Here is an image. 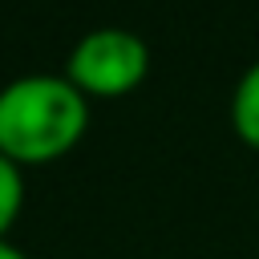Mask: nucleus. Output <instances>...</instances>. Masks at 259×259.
Returning <instances> with one entry per match:
<instances>
[{
  "mask_svg": "<svg viewBox=\"0 0 259 259\" xmlns=\"http://www.w3.org/2000/svg\"><path fill=\"white\" fill-rule=\"evenodd\" d=\"M89 130V97L65 73H28L0 89V154L16 166L65 158Z\"/></svg>",
  "mask_w": 259,
  "mask_h": 259,
  "instance_id": "nucleus-1",
  "label": "nucleus"
},
{
  "mask_svg": "<svg viewBox=\"0 0 259 259\" xmlns=\"http://www.w3.org/2000/svg\"><path fill=\"white\" fill-rule=\"evenodd\" d=\"M146 73H150V49L130 28H93L73 45L65 61V77L89 101L125 97L146 81Z\"/></svg>",
  "mask_w": 259,
  "mask_h": 259,
  "instance_id": "nucleus-2",
  "label": "nucleus"
},
{
  "mask_svg": "<svg viewBox=\"0 0 259 259\" xmlns=\"http://www.w3.org/2000/svg\"><path fill=\"white\" fill-rule=\"evenodd\" d=\"M231 130L243 146L259 150V61H251L243 69V77L235 81L231 93Z\"/></svg>",
  "mask_w": 259,
  "mask_h": 259,
  "instance_id": "nucleus-3",
  "label": "nucleus"
},
{
  "mask_svg": "<svg viewBox=\"0 0 259 259\" xmlns=\"http://www.w3.org/2000/svg\"><path fill=\"white\" fill-rule=\"evenodd\" d=\"M24 206V166L0 154V239H8L12 223L20 219Z\"/></svg>",
  "mask_w": 259,
  "mask_h": 259,
  "instance_id": "nucleus-4",
  "label": "nucleus"
},
{
  "mask_svg": "<svg viewBox=\"0 0 259 259\" xmlns=\"http://www.w3.org/2000/svg\"><path fill=\"white\" fill-rule=\"evenodd\" d=\"M0 259H28L16 243H8V239H0Z\"/></svg>",
  "mask_w": 259,
  "mask_h": 259,
  "instance_id": "nucleus-5",
  "label": "nucleus"
}]
</instances>
